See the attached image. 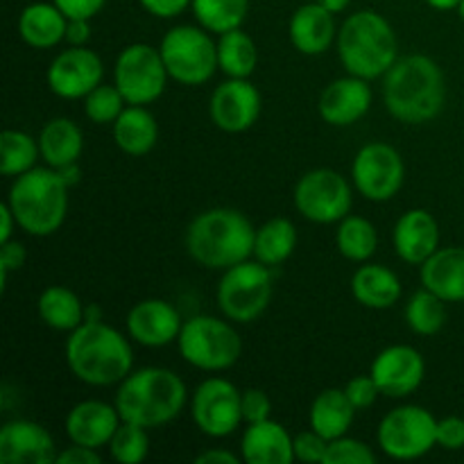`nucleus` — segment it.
<instances>
[{"mask_svg": "<svg viewBox=\"0 0 464 464\" xmlns=\"http://www.w3.org/2000/svg\"><path fill=\"white\" fill-rule=\"evenodd\" d=\"M25 245L18 243V240H7V243H0V288H7V279L12 272H18L25 266Z\"/></svg>", "mask_w": 464, "mask_h": 464, "instance_id": "44", "label": "nucleus"}, {"mask_svg": "<svg viewBox=\"0 0 464 464\" xmlns=\"http://www.w3.org/2000/svg\"><path fill=\"white\" fill-rule=\"evenodd\" d=\"M218 62H220V71L227 77H245V80H249L258 63L256 44L240 27L225 32L218 39Z\"/></svg>", "mask_w": 464, "mask_h": 464, "instance_id": "33", "label": "nucleus"}, {"mask_svg": "<svg viewBox=\"0 0 464 464\" xmlns=\"http://www.w3.org/2000/svg\"><path fill=\"white\" fill-rule=\"evenodd\" d=\"M438 447L444 451L464 449V420L462 417H444L438 420Z\"/></svg>", "mask_w": 464, "mask_h": 464, "instance_id": "45", "label": "nucleus"}, {"mask_svg": "<svg viewBox=\"0 0 464 464\" xmlns=\"http://www.w3.org/2000/svg\"><path fill=\"white\" fill-rule=\"evenodd\" d=\"M406 322L412 334L430 338L447 324V302L429 288L417 290L406 304Z\"/></svg>", "mask_w": 464, "mask_h": 464, "instance_id": "37", "label": "nucleus"}, {"mask_svg": "<svg viewBox=\"0 0 464 464\" xmlns=\"http://www.w3.org/2000/svg\"><path fill=\"white\" fill-rule=\"evenodd\" d=\"M39 150L45 166L59 170V168L80 161L82 150H84V136L71 118H53L41 130Z\"/></svg>", "mask_w": 464, "mask_h": 464, "instance_id": "29", "label": "nucleus"}, {"mask_svg": "<svg viewBox=\"0 0 464 464\" xmlns=\"http://www.w3.org/2000/svg\"><path fill=\"white\" fill-rule=\"evenodd\" d=\"M335 245L344 258L353 263L370 261L379 247V231L367 218L347 216L338 222Z\"/></svg>", "mask_w": 464, "mask_h": 464, "instance_id": "34", "label": "nucleus"}, {"mask_svg": "<svg viewBox=\"0 0 464 464\" xmlns=\"http://www.w3.org/2000/svg\"><path fill=\"white\" fill-rule=\"evenodd\" d=\"M179 311L163 299H143L127 313V334L143 347H166L181 334Z\"/></svg>", "mask_w": 464, "mask_h": 464, "instance_id": "19", "label": "nucleus"}, {"mask_svg": "<svg viewBox=\"0 0 464 464\" xmlns=\"http://www.w3.org/2000/svg\"><path fill=\"white\" fill-rule=\"evenodd\" d=\"M195 462L198 464H216V462L238 464V456L231 451H225V449H207V451L199 453V456L195 458Z\"/></svg>", "mask_w": 464, "mask_h": 464, "instance_id": "50", "label": "nucleus"}, {"mask_svg": "<svg viewBox=\"0 0 464 464\" xmlns=\"http://www.w3.org/2000/svg\"><path fill=\"white\" fill-rule=\"evenodd\" d=\"M344 392H347L349 401L353 403L356 411H367V408H372L376 403V399H379L381 394V388L376 385L374 376L370 374V376H356V379L349 381Z\"/></svg>", "mask_w": 464, "mask_h": 464, "instance_id": "42", "label": "nucleus"}, {"mask_svg": "<svg viewBox=\"0 0 464 464\" xmlns=\"http://www.w3.org/2000/svg\"><path fill=\"white\" fill-rule=\"evenodd\" d=\"M352 295L361 306L385 311V308H392L401 297V281L390 267L365 263L353 272Z\"/></svg>", "mask_w": 464, "mask_h": 464, "instance_id": "27", "label": "nucleus"}, {"mask_svg": "<svg viewBox=\"0 0 464 464\" xmlns=\"http://www.w3.org/2000/svg\"><path fill=\"white\" fill-rule=\"evenodd\" d=\"M383 102L403 125H426L442 113L447 80L429 54H406L383 75Z\"/></svg>", "mask_w": 464, "mask_h": 464, "instance_id": "1", "label": "nucleus"}, {"mask_svg": "<svg viewBox=\"0 0 464 464\" xmlns=\"http://www.w3.org/2000/svg\"><path fill=\"white\" fill-rule=\"evenodd\" d=\"M392 243L403 263L421 267L440 249L438 220L426 208H411L394 225Z\"/></svg>", "mask_w": 464, "mask_h": 464, "instance_id": "22", "label": "nucleus"}, {"mask_svg": "<svg viewBox=\"0 0 464 464\" xmlns=\"http://www.w3.org/2000/svg\"><path fill=\"white\" fill-rule=\"evenodd\" d=\"M57 460V447L48 429L30 420H12L0 429V462L50 464Z\"/></svg>", "mask_w": 464, "mask_h": 464, "instance_id": "20", "label": "nucleus"}, {"mask_svg": "<svg viewBox=\"0 0 464 464\" xmlns=\"http://www.w3.org/2000/svg\"><path fill=\"white\" fill-rule=\"evenodd\" d=\"M41 157L39 139L21 130H7L0 136V170L5 177H18L36 168Z\"/></svg>", "mask_w": 464, "mask_h": 464, "instance_id": "36", "label": "nucleus"}, {"mask_svg": "<svg viewBox=\"0 0 464 464\" xmlns=\"http://www.w3.org/2000/svg\"><path fill=\"white\" fill-rule=\"evenodd\" d=\"M374 93H372L370 80L362 77L347 75L334 80L317 100V111L322 121H326L334 127H349L367 116Z\"/></svg>", "mask_w": 464, "mask_h": 464, "instance_id": "18", "label": "nucleus"}, {"mask_svg": "<svg viewBox=\"0 0 464 464\" xmlns=\"http://www.w3.org/2000/svg\"><path fill=\"white\" fill-rule=\"evenodd\" d=\"M356 412L358 411L349 401L344 390L326 388L313 401L311 412H308V421H311L313 430H317L322 438H326L331 442V440H338L343 435H347Z\"/></svg>", "mask_w": 464, "mask_h": 464, "instance_id": "30", "label": "nucleus"}, {"mask_svg": "<svg viewBox=\"0 0 464 464\" xmlns=\"http://www.w3.org/2000/svg\"><path fill=\"white\" fill-rule=\"evenodd\" d=\"M68 188L54 168H32L14 177L7 204L25 234L45 238L62 229L68 213Z\"/></svg>", "mask_w": 464, "mask_h": 464, "instance_id": "6", "label": "nucleus"}, {"mask_svg": "<svg viewBox=\"0 0 464 464\" xmlns=\"http://www.w3.org/2000/svg\"><path fill=\"white\" fill-rule=\"evenodd\" d=\"M100 449L82 447V444H72V447L63 449L62 453H57V464H100L102 456H100Z\"/></svg>", "mask_w": 464, "mask_h": 464, "instance_id": "48", "label": "nucleus"}, {"mask_svg": "<svg viewBox=\"0 0 464 464\" xmlns=\"http://www.w3.org/2000/svg\"><path fill=\"white\" fill-rule=\"evenodd\" d=\"M426 3L433 9H438V12H451V9L460 7L462 0H426Z\"/></svg>", "mask_w": 464, "mask_h": 464, "instance_id": "53", "label": "nucleus"}, {"mask_svg": "<svg viewBox=\"0 0 464 464\" xmlns=\"http://www.w3.org/2000/svg\"><path fill=\"white\" fill-rule=\"evenodd\" d=\"M159 50H161L170 80L184 86L207 84L220 68L218 44L202 25L170 27L163 34Z\"/></svg>", "mask_w": 464, "mask_h": 464, "instance_id": "8", "label": "nucleus"}, {"mask_svg": "<svg viewBox=\"0 0 464 464\" xmlns=\"http://www.w3.org/2000/svg\"><path fill=\"white\" fill-rule=\"evenodd\" d=\"M229 322L213 315L186 320L177 338L181 358L202 372H225L234 367L243 353V340Z\"/></svg>", "mask_w": 464, "mask_h": 464, "instance_id": "7", "label": "nucleus"}, {"mask_svg": "<svg viewBox=\"0 0 464 464\" xmlns=\"http://www.w3.org/2000/svg\"><path fill=\"white\" fill-rule=\"evenodd\" d=\"M36 308H39V317L45 326L63 331V334H71L86 322V308L82 306L80 297L66 285L45 288L36 302Z\"/></svg>", "mask_w": 464, "mask_h": 464, "instance_id": "31", "label": "nucleus"}, {"mask_svg": "<svg viewBox=\"0 0 464 464\" xmlns=\"http://www.w3.org/2000/svg\"><path fill=\"white\" fill-rule=\"evenodd\" d=\"M353 193L349 181L334 168H315L295 186V207L315 225H334L349 216Z\"/></svg>", "mask_w": 464, "mask_h": 464, "instance_id": "12", "label": "nucleus"}, {"mask_svg": "<svg viewBox=\"0 0 464 464\" xmlns=\"http://www.w3.org/2000/svg\"><path fill=\"white\" fill-rule=\"evenodd\" d=\"M59 175L63 177V181H66L68 186H75L77 181L82 179V170H80V166H77V163H71V166L59 168Z\"/></svg>", "mask_w": 464, "mask_h": 464, "instance_id": "52", "label": "nucleus"}, {"mask_svg": "<svg viewBox=\"0 0 464 464\" xmlns=\"http://www.w3.org/2000/svg\"><path fill=\"white\" fill-rule=\"evenodd\" d=\"M275 293L270 267L256 258L238 263L222 275L218 284V306L227 320L249 324L267 311Z\"/></svg>", "mask_w": 464, "mask_h": 464, "instance_id": "9", "label": "nucleus"}, {"mask_svg": "<svg viewBox=\"0 0 464 464\" xmlns=\"http://www.w3.org/2000/svg\"><path fill=\"white\" fill-rule=\"evenodd\" d=\"M140 7L148 14L157 18H175L184 12L186 7H190L193 0H139Z\"/></svg>", "mask_w": 464, "mask_h": 464, "instance_id": "47", "label": "nucleus"}, {"mask_svg": "<svg viewBox=\"0 0 464 464\" xmlns=\"http://www.w3.org/2000/svg\"><path fill=\"white\" fill-rule=\"evenodd\" d=\"M168 68L163 63L161 50L150 44H131L122 48L113 63V84L127 100V104L157 102L166 91Z\"/></svg>", "mask_w": 464, "mask_h": 464, "instance_id": "11", "label": "nucleus"}, {"mask_svg": "<svg viewBox=\"0 0 464 464\" xmlns=\"http://www.w3.org/2000/svg\"><path fill=\"white\" fill-rule=\"evenodd\" d=\"M243 392L231 381L211 376L195 388L190 397V417L199 433L208 438H229L243 421Z\"/></svg>", "mask_w": 464, "mask_h": 464, "instance_id": "13", "label": "nucleus"}, {"mask_svg": "<svg viewBox=\"0 0 464 464\" xmlns=\"http://www.w3.org/2000/svg\"><path fill=\"white\" fill-rule=\"evenodd\" d=\"M150 438L148 429L131 421H122L109 442V453L121 464H139L148 458Z\"/></svg>", "mask_w": 464, "mask_h": 464, "instance_id": "38", "label": "nucleus"}, {"mask_svg": "<svg viewBox=\"0 0 464 464\" xmlns=\"http://www.w3.org/2000/svg\"><path fill=\"white\" fill-rule=\"evenodd\" d=\"M190 7L204 30L225 34L243 25L249 12V0H193Z\"/></svg>", "mask_w": 464, "mask_h": 464, "instance_id": "35", "label": "nucleus"}, {"mask_svg": "<svg viewBox=\"0 0 464 464\" xmlns=\"http://www.w3.org/2000/svg\"><path fill=\"white\" fill-rule=\"evenodd\" d=\"M421 284L447 304L464 302V247H440L421 266Z\"/></svg>", "mask_w": 464, "mask_h": 464, "instance_id": "25", "label": "nucleus"}, {"mask_svg": "<svg viewBox=\"0 0 464 464\" xmlns=\"http://www.w3.org/2000/svg\"><path fill=\"white\" fill-rule=\"evenodd\" d=\"M240 406H243V421L247 424H256V421L270 420L272 415V401L263 390L252 388L245 390L243 399H240Z\"/></svg>", "mask_w": 464, "mask_h": 464, "instance_id": "43", "label": "nucleus"}, {"mask_svg": "<svg viewBox=\"0 0 464 464\" xmlns=\"http://www.w3.org/2000/svg\"><path fill=\"white\" fill-rule=\"evenodd\" d=\"M376 440L392 460H417L438 444V420L421 406H399L381 420Z\"/></svg>", "mask_w": 464, "mask_h": 464, "instance_id": "10", "label": "nucleus"}, {"mask_svg": "<svg viewBox=\"0 0 464 464\" xmlns=\"http://www.w3.org/2000/svg\"><path fill=\"white\" fill-rule=\"evenodd\" d=\"M68 18H93L102 12L107 0H53Z\"/></svg>", "mask_w": 464, "mask_h": 464, "instance_id": "46", "label": "nucleus"}, {"mask_svg": "<svg viewBox=\"0 0 464 464\" xmlns=\"http://www.w3.org/2000/svg\"><path fill=\"white\" fill-rule=\"evenodd\" d=\"M353 186L370 202H388L401 190L406 166L399 150L390 143H367L352 163Z\"/></svg>", "mask_w": 464, "mask_h": 464, "instance_id": "14", "label": "nucleus"}, {"mask_svg": "<svg viewBox=\"0 0 464 464\" xmlns=\"http://www.w3.org/2000/svg\"><path fill=\"white\" fill-rule=\"evenodd\" d=\"M335 14L322 7L320 3H306L297 7V12L290 18V41L295 48L308 57L326 53L338 39V27H335Z\"/></svg>", "mask_w": 464, "mask_h": 464, "instance_id": "24", "label": "nucleus"}, {"mask_svg": "<svg viewBox=\"0 0 464 464\" xmlns=\"http://www.w3.org/2000/svg\"><path fill=\"white\" fill-rule=\"evenodd\" d=\"M104 63L86 45H71L50 62L45 82L57 98L84 100L95 86L102 84Z\"/></svg>", "mask_w": 464, "mask_h": 464, "instance_id": "15", "label": "nucleus"}, {"mask_svg": "<svg viewBox=\"0 0 464 464\" xmlns=\"http://www.w3.org/2000/svg\"><path fill=\"white\" fill-rule=\"evenodd\" d=\"M329 440L322 438L317 430H304L295 438V460L306 464H324Z\"/></svg>", "mask_w": 464, "mask_h": 464, "instance_id": "41", "label": "nucleus"}, {"mask_svg": "<svg viewBox=\"0 0 464 464\" xmlns=\"http://www.w3.org/2000/svg\"><path fill=\"white\" fill-rule=\"evenodd\" d=\"M66 365L82 383L109 388L130 376L134 352L118 329L104 324L102 320H86L68 335Z\"/></svg>", "mask_w": 464, "mask_h": 464, "instance_id": "2", "label": "nucleus"}, {"mask_svg": "<svg viewBox=\"0 0 464 464\" xmlns=\"http://www.w3.org/2000/svg\"><path fill=\"white\" fill-rule=\"evenodd\" d=\"M297 247V229L288 218H272L256 229L254 258L263 266L276 267L288 261Z\"/></svg>", "mask_w": 464, "mask_h": 464, "instance_id": "32", "label": "nucleus"}, {"mask_svg": "<svg viewBox=\"0 0 464 464\" xmlns=\"http://www.w3.org/2000/svg\"><path fill=\"white\" fill-rule=\"evenodd\" d=\"M68 16L54 3H32L18 16V34L30 48L50 50L66 41Z\"/></svg>", "mask_w": 464, "mask_h": 464, "instance_id": "26", "label": "nucleus"}, {"mask_svg": "<svg viewBox=\"0 0 464 464\" xmlns=\"http://www.w3.org/2000/svg\"><path fill=\"white\" fill-rule=\"evenodd\" d=\"M240 458L247 464H290L295 460V438L275 420L247 424L240 438Z\"/></svg>", "mask_w": 464, "mask_h": 464, "instance_id": "23", "label": "nucleus"}, {"mask_svg": "<svg viewBox=\"0 0 464 464\" xmlns=\"http://www.w3.org/2000/svg\"><path fill=\"white\" fill-rule=\"evenodd\" d=\"M122 424V417L118 412L116 403L100 401V399H86L68 411L63 429L68 440L82 447L102 449L109 447L113 433Z\"/></svg>", "mask_w": 464, "mask_h": 464, "instance_id": "21", "label": "nucleus"}, {"mask_svg": "<svg viewBox=\"0 0 464 464\" xmlns=\"http://www.w3.org/2000/svg\"><path fill=\"white\" fill-rule=\"evenodd\" d=\"M186 383L166 367H143L130 372L116 392V408L122 421L143 429H161L181 415L186 406Z\"/></svg>", "mask_w": 464, "mask_h": 464, "instance_id": "4", "label": "nucleus"}, {"mask_svg": "<svg viewBox=\"0 0 464 464\" xmlns=\"http://www.w3.org/2000/svg\"><path fill=\"white\" fill-rule=\"evenodd\" d=\"M370 374L374 376L381 394L401 399L420 388L426 376V362L424 356L411 344H392L374 358Z\"/></svg>", "mask_w": 464, "mask_h": 464, "instance_id": "17", "label": "nucleus"}, {"mask_svg": "<svg viewBox=\"0 0 464 464\" xmlns=\"http://www.w3.org/2000/svg\"><path fill=\"white\" fill-rule=\"evenodd\" d=\"M376 453L372 451L370 444L361 442L343 435L338 440H331L326 449L324 464H374Z\"/></svg>", "mask_w": 464, "mask_h": 464, "instance_id": "40", "label": "nucleus"}, {"mask_svg": "<svg viewBox=\"0 0 464 464\" xmlns=\"http://www.w3.org/2000/svg\"><path fill=\"white\" fill-rule=\"evenodd\" d=\"M0 216H3V227H0V243H7V240H12L14 227H18V222H16V216H14V211L9 208L7 202L0 207Z\"/></svg>", "mask_w": 464, "mask_h": 464, "instance_id": "51", "label": "nucleus"}, {"mask_svg": "<svg viewBox=\"0 0 464 464\" xmlns=\"http://www.w3.org/2000/svg\"><path fill=\"white\" fill-rule=\"evenodd\" d=\"M113 140L130 157H145L159 140L157 118L143 104H127L113 122Z\"/></svg>", "mask_w": 464, "mask_h": 464, "instance_id": "28", "label": "nucleus"}, {"mask_svg": "<svg viewBox=\"0 0 464 464\" xmlns=\"http://www.w3.org/2000/svg\"><path fill=\"white\" fill-rule=\"evenodd\" d=\"M263 100L256 86L245 77H229L216 86L208 102V116L227 134L247 131L261 116Z\"/></svg>", "mask_w": 464, "mask_h": 464, "instance_id": "16", "label": "nucleus"}, {"mask_svg": "<svg viewBox=\"0 0 464 464\" xmlns=\"http://www.w3.org/2000/svg\"><path fill=\"white\" fill-rule=\"evenodd\" d=\"M458 14H460V18H462V23H464V0L460 3V7H458Z\"/></svg>", "mask_w": 464, "mask_h": 464, "instance_id": "55", "label": "nucleus"}, {"mask_svg": "<svg viewBox=\"0 0 464 464\" xmlns=\"http://www.w3.org/2000/svg\"><path fill=\"white\" fill-rule=\"evenodd\" d=\"M91 41L89 18H68L66 44L68 45H86Z\"/></svg>", "mask_w": 464, "mask_h": 464, "instance_id": "49", "label": "nucleus"}, {"mask_svg": "<svg viewBox=\"0 0 464 464\" xmlns=\"http://www.w3.org/2000/svg\"><path fill=\"white\" fill-rule=\"evenodd\" d=\"M338 57L349 75L379 80L399 59V39L394 27L374 9H362L344 18L335 39Z\"/></svg>", "mask_w": 464, "mask_h": 464, "instance_id": "5", "label": "nucleus"}, {"mask_svg": "<svg viewBox=\"0 0 464 464\" xmlns=\"http://www.w3.org/2000/svg\"><path fill=\"white\" fill-rule=\"evenodd\" d=\"M256 229L245 213L218 207L193 218L186 229V249L207 270H229L254 256Z\"/></svg>", "mask_w": 464, "mask_h": 464, "instance_id": "3", "label": "nucleus"}, {"mask_svg": "<svg viewBox=\"0 0 464 464\" xmlns=\"http://www.w3.org/2000/svg\"><path fill=\"white\" fill-rule=\"evenodd\" d=\"M127 107L116 84H100L84 98V113L95 125H113Z\"/></svg>", "mask_w": 464, "mask_h": 464, "instance_id": "39", "label": "nucleus"}, {"mask_svg": "<svg viewBox=\"0 0 464 464\" xmlns=\"http://www.w3.org/2000/svg\"><path fill=\"white\" fill-rule=\"evenodd\" d=\"M317 3H320L322 7L329 9V12L340 14V12H344V9H347L349 5H352V0H317Z\"/></svg>", "mask_w": 464, "mask_h": 464, "instance_id": "54", "label": "nucleus"}]
</instances>
